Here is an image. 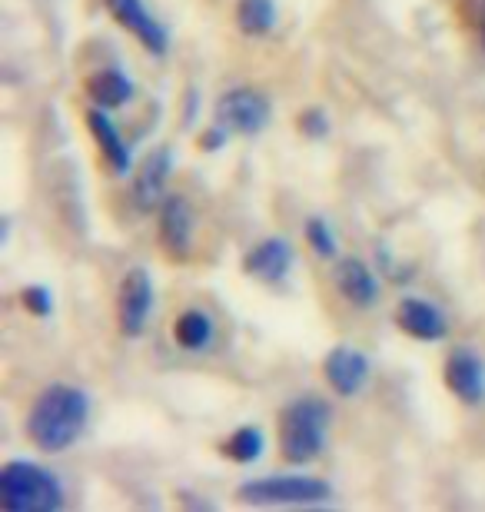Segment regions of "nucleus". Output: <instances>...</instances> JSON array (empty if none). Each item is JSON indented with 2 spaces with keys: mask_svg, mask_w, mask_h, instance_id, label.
<instances>
[{
  "mask_svg": "<svg viewBox=\"0 0 485 512\" xmlns=\"http://www.w3.org/2000/svg\"><path fill=\"white\" fill-rule=\"evenodd\" d=\"M90 419V399L77 386H47L27 416V436L40 453H64L80 439Z\"/></svg>",
  "mask_w": 485,
  "mask_h": 512,
  "instance_id": "f257e3e1",
  "label": "nucleus"
},
{
  "mask_svg": "<svg viewBox=\"0 0 485 512\" xmlns=\"http://www.w3.org/2000/svg\"><path fill=\"white\" fill-rule=\"evenodd\" d=\"M329 406L323 399H296L280 413V453L286 463L306 466L323 453L329 433Z\"/></svg>",
  "mask_w": 485,
  "mask_h": 512,
  "instance_id": "f03ea898",
  "label": "nucleus"
},
{
  "mask_svg": "<svg viewBox=\"0 0 485 512\" xmlns=\"http://www.w3.org/2000/svg\"><path fill=\"white\" fill-rule=\"evenodd\" d=\"M0 506L7 512H54L64 506V489L54 473L17 459L0 469Z\"/></svg>",
  "mask_w": 485,
  "mask_h": 512,
  "instance_id": "7ed1b4c3",
  "label": "nucleus"
},
{
  "mask_svg": "<svg viewBox=\"0 0 485 512\" xmlns=\"http://www.w3.org/2000/svg\"><path fill=\"white\" fill-rule=\"evenodd\" d=\"M329 496V483L313 476H263L236 489V499L246 506H316Z\"/></svg>",
  "mask_w": 485,
  "mask_h": 512,
  "instance_id": "20e7f679",
  "label": "nucleus"
},
{
  "mask_svg": "<svg viewBox=\"0 0 485 512\" xmlns=\"http://www.w3.org/2000/svg\"><path fill=\"white\" fill-rule=\"evenodd\" d=\"M216 120L233 130V133H260L270 120V104H266L263 94H256L250 87H236L226 90L216 104Z\"/></svg>",
  "mask_w": 485,
  "mask_h": 512,
  "instance_id": "39448f33",
  "label": "nucleus"
},
{
  "mask_svg": "<svg viewBox=\"0 0 485 512\" xmlns=\"http://www.w3.org/2000/svg\"><path fill=\"white\" fill-rule=\"evenodd\" d=\"M153 306V286L147 270H130L120 283V300H117V320L123 336H140L147 326Z\"/></svg>",
  "mask_w": 485,
  "mask_h": 512,
  "instance_id": "423d86ee",
  "label": "nucleus"
},
{
  "mask_svg": "<svg viewBox=\"0 0 485 512\" xmlns=\"http://www.w3.org/2000/svg\"><path fill=\"white\" fill-rule=\"evenodd\" d=\"M110 17L117 20L123 30H130L153 57H163L170 47L167 30L160 27V20H153V14L143 7V0H107Z\"/></svg>",
  "mask_w": 485,
  "mask_h": 512,
  "instance_id": "0eeeda50",
  "label": "nucleus"
},
{
  "mask_svg": "<svg viewBox=\"0 0 485 512\" xmlns=\"http://www.w3.org/2000/svg\"><path fill=\"white\" fill-rule=\"evenodd\" d=\"M160 243L173 260H187L193 250V207L183 197L160 203Z\"/></svg>",
  "mask_w": 485,
  "mask_h": 512,
  "instance_id": "6e6552de",
  "label": "nucleus"
},
{
  "mask_svg": "<svg viewBox=\"0 0 485 512\" xmlns=\"http://www.w3.org/2000/svg\"><path fill=\"white\" fill-rule=\"evenodd\" d=\"M170 167H173L170 150H150L147 153V160H143L140 170H137V180H133V203H137V210L150 213L167 200Z\"/></svg>",
  "mask_w": 485,
  "mask_h": 512,
  "instance_id": "1a4fd4ad",
  "label": "nucleus"
},
{
  "mask_svg": "<svg viewBox=\"0 0 485 512\" xmlns=\"http://www.w3.org/2000/svg\"><path fill=\"white\" fill-rule=\"evenodd\" d=\"M446 386L456 393L462 403L479 406L485 399V366L472 350H452L446 360Z\"/></svg>",
  "mask_w": 485,
  "mask_h": 512,
  "instance_id": "9d476101",
  "label": "nucleus"
},
{
  "mask_svg": "<svg viewBox=\"0 0 485 512\" xmlns=\"http://www.w3.org/2000/svg\"><path fill=\"white\" fill-rule=\"evenodd\" d=\"M323 373H326V383L333 386L339 396H356L369 380V360L359 350L336 346V350L326 356Z\"/></svg>",
  "mask_w": 485,
  "mask_h": 512,
  "instance_id": "9b49d317",
  "label": "nucleus"
},
{
  "mask_svg": "<svg viewBox=\"0 0 485 512\" xmlns=\"http://www.w3.org/2000/svg\"><path fill=\"white\" fill-rule=\"evenodd\" d=\"M396 323L406 330L409 336L416 340H426V343H436L446 336V316L439 313V306H432L429 300H419V296H406L396 310Z\"/></svg>",
  "mask_w": 485,
  "mask_h": 512,
  "instance_id": "f8f14e48",
  "label": "nucleus"
},
{
  "mask_svg": "<svg viewBox=\"0 0 485 512\" xmlns=\"http://www.w3.org/2000/svg\"><path fill=\"white\" fill-rule=\"evenodd\" d=\"M293 263V247L280 237H270L263 243H256V247L246 253V273L253 276V280H263V283H280L286 270H290Z\"/></svg>",
  "mask_w": 485,
  "mask_h": 512,
  "instance_id": "ddd939ff",
  "label": "nucleus"
},
{
  "mask_svg": "<svg viewBox=\"0 0 485 512\" xmlns=\"http://www.w3.org/2000/svg\"><path fill=\"white\" fill-rule=\"evenodd\" d=\"M336 286H339V293H343L349 303L359 306V310H369V306L379 300L376 273L369 270L363 260H356V256H346V260H339V266H336Z\"/></svg>",
  "mask_w": 485,
  "mask_h": 512,
  "instance_id": "4468645a",
  "label": "nucleus"
},
{
  "mask_svg": "<svg viewBox=\"0 0 485 512\" xmlns=\"http://www.w3.org/2000/svg\"><path fill=\"white\" fill-rule=\"evenodd\" d=\"M87 127H90V133H94V140H97V147L103 153V160H107V167L123 177V173L130 170V150H127V143H123L117 124L110 120L107 107L87 110Z\"/></svg>",
  "mask_w": 485,
  "mask_h": 512,
  "instance_id": "2eb2a0df",
  "label": "nucleus"
},
{
  "mask_svg": "<svg viewBox=\"0 0 485 512\" xmlns=\"http://www.w3.org/2000/svg\"><path fill=\"white\" fill-rule=\"evenodd\" d=\"M87 94L97 107H123L133 97V84L120 70H100V74L87 77Z\"/></svg>",
  "mask_w": 485,
  "mask_h": 512,
  "instance_id": "dca6fc26",
  "label": "nucleus"
},
{
  "mask_svg": "<svg viewBox=\"0 0 485 512\" xmlns=\"http://www.w3.org/2000/svg\"><path fill=\"white\" fill-rule=\"evenodd\" d=\"M173 340H177L180 350L187 353H200L210 346L213 340V320L200 310H187L177 316V323H173Z\"/></svg>",
  "mask_w": 485,
  "mask_h": 512,
  "instance_id": "f3484780",
  "label": "nucleus"
},
{
  "mask_svg": "<svg viewBox=\"0 0 485 512\" xmlns=\"http://www.w3.org/2000/svg\"><path fill=\"white\" fill-rule=\"evenodd\" d=\"M236 24L246 37H263L276 27V4L273 0H240L236 4Z\"/></svg>",
  "mask_w": 485,
  "mask_h": 512,
  "instance_id": "a211bd4d",
  "label": "nucleus"
},
{
  "mask_svg": "<svg viewBox=\"0 0 485 512\" xmlns=\"http://www.w3.org/2000/svg\"><path fill=\"white\" fill-rule=\"evenodd\" d=\"M263 433L256 426H243L236 429V433L226 439V443L220 446L223 456H230L233 463H256V459L263 456Z\"/></svg>",
  "mask_w": 485,
  "mask_h": 512,
  "instance_id": "6ab92c4d",
  "label": "nucleus"
},
{
  "mask_svg": "<svg viewBox=\"0 0 485 512\" xmlns=\"http://www.w3.org/2000/svg\"><path fill=\"white\" fill-rule=\"evenodd\" d=\"M306 243H309V250L316 256H323V260L326 256H336V237L326 220H319V217L306 220Z\"/></svg>",
  "mask_w": 485,
  "mask_h": 512,
  "instance_id": "aec40b11",
  "label": "nucleus"
},
{
  "mask_svg": "<svg viewBox=\"0 0 485 512\" xmlns=\"http://www.w3.org/2000/svg\"><path fill=\"white\" fill-rule=\"evenodd\" d=\"M20 303H24V310H30L34 316L54 313V300H50V293L44 290V286H27V290L20 293Z\"/></svg>",
  "mask_w": 485,
  "mask_h": 512,
  "instance_id": "412c9836",
  "label": "nucleus"
},
{
  "mask_svg": "<svg viewBox=\"0 0 485 512\" xmlns=\"http://www.w3.org/2000/svg\"><path fill=\"white\" fill-rule=\"evenodd\" d=\"M299 127H303L306 137H323V133H326V117H323V110H306V114H303V124H299Z\"/></svg>",
  "mask_w": 485,
  "mask_h": 512,
  "instance_id": "4be33fe9",
  "label": "nucleus"
},
{
  "mask_svg": "<svg viewBox=\"0 0 485 512\" xmlns=\"http://www.w3.org/2000/svg\"><path fill=\"white\" fill-rule=\"evenodd\" d=\"M200 147L203 150H220L223 147V130H206L200 137Z\"/></svg>",
  "mask_w": 485,
  "mask_h": 512,
  "instance_id": "5701e85b",
  "label": "nucleus"
},
{
  "mask_svg": "<svg viewBox=\"0 0 485 512\" xmlns=\"http://www.w3.org/2000/svg\"><path fill=\"white\" fill-rule=\"evenodd\" d=\"M482 47H485V27H482Z\"/></svg>",
  "mask_w": 485,
  "mask_h": 512,
  "instance_id": "b1692460",
  "label": "nucleus"
}]
</instances>
